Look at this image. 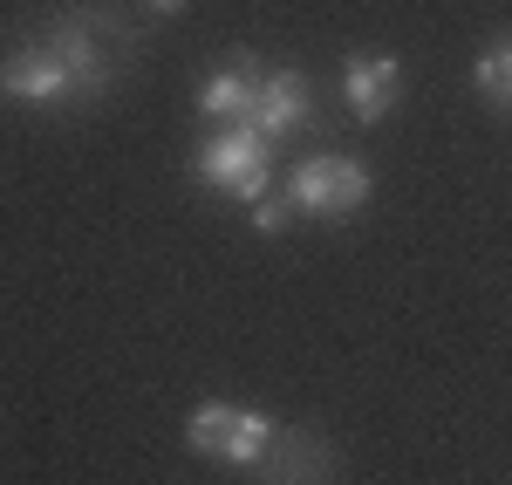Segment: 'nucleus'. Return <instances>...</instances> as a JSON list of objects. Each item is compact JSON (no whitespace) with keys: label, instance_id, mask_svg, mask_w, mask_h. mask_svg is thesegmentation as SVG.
Segmentation results:
<instances>
[{"label":"nucleus","instance_id":"9d476101","mask_svg":"<svg viewBox=\"0 0 512 485\" xmlns=\"http://www.w3.org/2000/svg\"><path fill=\"white\" fill-rule=\"evenodd\" d=\"M472 82L485 103H499V110H512V41H499V48H485L472 62Z\"/></svg>","mask_w":512,"mask_h":485},{"label":"nucleus","instance_id":"0eeeda50","mask_svg":"<svg viewBox=\"0 0 512 485\" xmlns=\"http://www.w3.org/2000/svg\"><path fill=\"white\" fill-rule=\"evenodd\" d=\"M403 96V62L396 55H349L342 62V103L362 123H383Z\"/></svg>","mask_w":512,"mask_h":485},{"label":"nucleus","instance_id":"6e6552de","mask_svg":"<svg viewBox=\"0 0 512 485\" xmlns=\"http://www.w3.org/2000/svg\"><path fill=\"white\" fill-rule=\"evenodd\" d=\"M253 103H260V69L253 62H226V69H212V76L198 82V110L219 123H253Z\"/></svg>","mask_w":512,"mask_h":485},{"label":"nucleus","instance_id":"423d86ee","mask_svg":"<svg viewBox=\"0 0 512 485\" xmlns=\"http://www.w3.org/2000/svg\"><path fill=\"white\" fill-rule=\"evenodd\" d=\"M315 123V96H308V76L301 69H260V103H253V130L280 144L294 130Z\"/></svg>","mask_w":512,"mask_h":485},{"label":"nucleus","instance_id":"f03ea898","mask_svg":"<svg viewBox=\"0 0 512 485\" xmlns=\"http://www.w3.org/2000/svg\"><path fill=\"white\" fill-rule=\"evenodd\" d=\"M274 438H280V424L267 410H246V404H198L185 417V445L219 458V465H233V472H260Z\"/></svg>","mask_w":512,"mask_h":485},{"label":"nucleus","instance_id":"1a4fd4ad","mask_svg":"<svg viewBox=\"0 0 512 485\" xmlns=\"http://www.w3.org/2000/svg\"><path fill=\"white\" fill-rule=\"evenodd\" d=\"M260 472H267L274 485H321L328 479V451H321L315 438H301V431H280Z\"/></svg>","mask_w":512,"mask_h":485},{"label":"nucleus","instance_id":"9b49d317","mask_svg":"<svg viewBox=\"0 0 512 485\" xmlns=\"http://www.w3.org/2000/svg\"><path fill=\"white\" fill-rule=\"evenodd\" d=\"M287 219H294V199H287V192H260V199H253V233L274 240V233H287Z\"/></svg>","mask_w":512,"mask_h":485},{"label":"nucleus","instance_id":"7ed1b4c3","mask_svg":"<svg viewBox=\"0 0 512 485\" xmlns=\"http://www.w3.org/2000/svg\"><path fill=\"white\" fill-rule=\"evenodd\" d=\"M192 171L205 185H219V192H233V199H260L267 192V178H274V144L253 130V123H226L219 137H205V151L192 158Z\"/></svg>","mask_w":512,"mask_h":485},{"label":"nucleus","instance_id":"39448f33","mask_svg":"<svg viewBox=\"0 0 512 485\" xmlns=\"http://www.w3.org/2000/svg\"><path fill=\"white\" fill-rule=\"evenodd\" d=\"M0 96H14V103H35V110H76V82L69 69L41 48V41H21L7 62H0Z\"/></svg>","mask_w":512,"mask_h":485},{"label":"nucleus","instance_id":"20e7f679","mask_svg":"<svg viewBox=\"0 0 512 485\" xmlns=\"http://www.w3.org/2000/svg\"><path fill=\"white\" fill-rule=\"evenodd\" d=\"M287 199L294 212H308V219H349L355 205H369V171L342 151H321L294 171V185H287Z\"/></svg>","mask_w":512,"mask_h":485},{"label":"nucleus","instance_id":"f257e3e1","mask_svg":"<svg viewBox=\"0 0 512 485\" xmlns=\"http://www.w3.org/2000/svg\"><path fill=\"white\" fill-rule=\"evenodd\" d=\"M35 41L55 55V62H62V69H69V82H76L82 103L110 96V82H117V69H123V28L110 21V14H89V7H76V14L48 21Z\"/></svg>","mask_w":512,"mask_h":485}]
</instances>
